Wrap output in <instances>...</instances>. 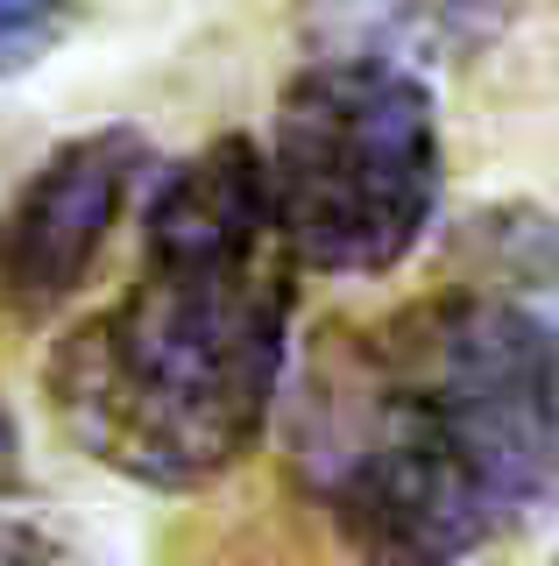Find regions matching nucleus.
I'll return each mask as SVG.
<instances>
[{"label": "nucleus", "mask_w": 559, "mask_h": 566, "mask_svg": "<svg viewBox=\"0 0 559 566\" xmlns=\"http://www.w3.org/2000/svg\"><path fill=\"white\" fill-rule=\"evenodd\" d=\"M78 14H85V0H0V78L43 64L72 35Z\"/></svg>", "instance_id": "6"}, {"label": "nucleus", "mask_w": 559, "mask_h": 566, "mask_svg": "<svg viewBox=\"0 0 559 566\" xmlns=\"http://www.w3.org/2000/svg\"><path fill=\"white\" fill-rule=\"evenodd\" d=\"M552 566H559V559H552Z\"/></svg>", "instance_id": "9"}, {"label": "nucleus", "mask_w": 559, "mask_h": 566, "mask_svg": "<svg viewBox=\"0 0 559 566\" xmlns=\"http://www.w3.org/2000/svg\"><path fill=\"white\" fill-rule=\"evenodd\" d=\"M149 170L156 149L135 128H93L50 149L0 212V318L43 326L72 305Z\"/></svg>", "instance_id": "4"}, {"label": "nucleus", "mask_w": 559, "mask_h": 566, "mask_svg": "<svg viewBox=\"0 0 559 566\" xmlns=\"http://www.w3.org/2000/svg\"><path fill=\"white\" fill-rule=\"evenodd\" d=\"M284 382L291 474L361 566H461L559 510V326L503 283L326 326Z\"/></svg>", "instance_id": "1"}, {"label": "nucleus", "mask_w": 559, "mask_h": 566, "mask_svg": "<svg viewBox=\"0 0 559 566\" xmlns=\"http://www.w3.org/2000/svg\"><path fill=\"white\" fill-rule=\"evenodd\" d=\"M319 57H376V64H453L503 35L510 0H298Z\"/></svg>", "instance_id": "5"}, {"label": "nucleus", "mask_w": 559, "mask_h": 566, "mask_svg": "<svg viewBox=\"0 0 559 566\" xmlns=\"http://www.w3.org/2000/svg\"><path fill=\"white\" fill-rule=\"evenodd\" d=\"M291 297L262 149L249 135L205 142L149 185L135 283L50 347V418L143 489H213L284 403Z\"/></svg>", "instance_id": "2"}, {"label": "nucleus", "mask_w": 559, "mask_h": 566, "mask_svg": "<svg viewBox=\"0 0 559 566\" xmlns=\"http://www.w3.org/2000/svg\"><path fill=\"white\" fill-rule=\"evenodd\" d=\"M0 566H72V559L36 524H0Z\"/></svg>", "instance_id": "7"}, {"label": "nucleus", "mask_w": 559, "mask_h": 566, "mask_svg": "<svg viewBox=\"0 0 559 566\" xmlns=\"http://www.w3.org/2000/svg\"><path fill=\"white\" fill-rule=\"evenodd\" d=\"M270 220L291 270L390 276L446 191L440 99L425 71L376 57H312L284 78L262 149Z\"/></svg>", "instance_id": "3"}, {"label": "nucleus", "mask_w": 559, "mask_h": 566, "mask_svg": "<svg viewBox=\"0 0 559 566\" xmlns=\"http://www.w3.org/2000/svg\"><path fill=\"white\" fill-rule=\"evenodd\" d=\"M22 482H29V468H22V424H14V411L0 403V503L22 495Z\"/></svg>", "instance_id": "8"}]
</instances>
